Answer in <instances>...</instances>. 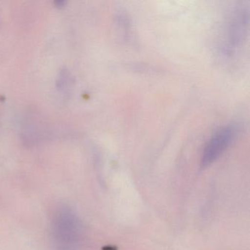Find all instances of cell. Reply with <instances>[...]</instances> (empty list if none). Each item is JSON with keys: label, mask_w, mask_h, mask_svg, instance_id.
<instances>
[{"label": "cell", "mask_w": 250, "mask_h": 250, "mask_svg": "<svg viewBox=\"0 0 250 250\" xmlns=\"http://www.w3.org/2000/svg\"><path fill=\"white\" fill-rule=\"evenodd\" d=\"M51 240L55 250H79L83 239V225L72 209L59 206L51 221Z\"/></svg>", "instance_id": "cell-1"}, {"label": "cell", "mask_w": 250, "mask_h": 250, "mask_svg": "<svg viewBox=\"0 0 250 250\" xmlns=\"http://www.w3.org/2000/svg\"><path fill=\"white\" fill-rule=\"evenodd\" d=\"M235 129L230 125H226L218 130L208 142L201 156V166H208L213 163L227 148L232 141Z\"/></svg>", "instance_id": "cell-2"}]
</instances>
